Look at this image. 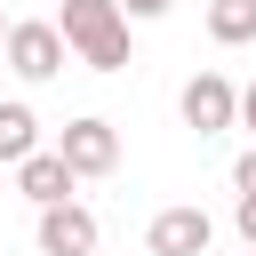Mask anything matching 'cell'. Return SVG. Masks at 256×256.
Returning a JSON list of instances; mask_svg holds the SVG:
<instances>
[{
  "label": "cell",
  "instance_id": "obj_2",
  "mask_svg": "<svg viewBox=\"0 0 256 256\" xmlns=\"http://www.w3.org/2000/svg\"><path fill=\"white\" fill-rule=\"evenodd\" d=\"M64 64H72V40H64L56 16H24V24H8V72H16L24 88L56 80Z\"/></svg>",
  "mask_w": 256,
  "mask_h": 256
},
{
  "label": "cell",
  "instance_id": "obj_4",
  "mask_svg": "<svg viewBox=\"0 0 256 256\" xmlns=\"http://www.w3.org/2000/svg\"><path fill=\"white\" fill-rule=\"evenodd\" d=\"M56 152L72 160V176H112V168H120V128L96 120V112H80V120H64Z\"/></svg>",
  "mask_w": 256,
  "mask_h": 256
},
{
  "label": "cell",
  "instance_id": "obj_5",
  "mask_svg": "<svg viewBox=\"0 0 256 256\" xmlns=\"http://www.w3.org/2000/svg\"><path fill=\"white\" fill-rule=\"evenodd\" d=\"M32 240H40V256H96V208H80V200H56V208H40V224H32Z\"/></svg>",
  "mask_w": 256,
  "mask_h": 256
},
{
  "label": "cell",
  "instance_id": "obj_11",
  "mask_svg": "<svg viewBox=\"0 0 256 256\" xmlns=\"http://www.w3.org/2000/svg\"><path fill=\"white\" fill-rule=\"evenodd\" d=\"M120 8H128V24H160V16L176 8V0H120Z\"/></svg>",
  "mask_w": 256,
  "mask_h": 256
},
{
  "label": "cell",
  "instance_id": "obj_10",
  "mask_svg": "<svg viewBox=\"0 0 256 256\" xmlns=\"http://www.w3.org/2000/svg\"><path fill=\"white\" fill-rule=\"evenodd\" d=\"M232 224H240V240L256 248V192H232Z\"/></svg>",
  "mask_w": 256,
  "mask_h": 256
},
{
  "label": "cell",
  "instance_id": "obj_13",
  "mask_svg": "<svg viewBox=\"0 0 256 256\" xmlns=\"http://www.w3.org/2000/svg\"><path fill=\"white\" fill-rule=\"evenodd\" d=\"M240 128H248V136H256V80H248V88H240Z\"/></svg>",
  "mask_w": 256,
  "mask_h": 256
},
{
  "label": "cell",
  "instance_id": "obj_8",
  "mask_svg": "<svg viewBox=\"0 0 256 256\" xmlns=\"http://www.w3.org/2000/svg\"><path fill=\"white\" fill-rule=\"evenodd\" d=\"M32 152H40V120H32L24 96H8V104H0V168H16V160H32Z\"/></svg>",
  "mask_w": 256,
  "mask_h": 256
},
{
  "label": "cell",
  "instance_id": "obj_15",
  "mask_svg": "<svg viewBox=\"0 0 256 256\" xmlns=\"http://www.w3.org/2000/svg\"><path fill=\"white\" fill-rule=\"evenodd\" d=\"M240 256H256V248H240Z\"/></svg>",
  "mask_w": 256,
  "mask_h": 256
},
{
  "label": "cell",
  "instance_id": "obj_1",
  "mask_svg": "<svg viewBox=\"0 0 256 256\" xmlns=\"http://www.w3.org/2000/svg\"><path fill=\"white\" fill-rule=\"evenodd\" d=\"M56 24L72 40V56L88 72H128L136 48H128V8L120 0H56Z\"/></svg>",
  "mask_w": 256,
  "mask_h": 256
},
{
  "label": "cell",
  "instance_id": "obj_3",
  "mask_svg": "<svg viewBox=\"0 0 256 256\" xmlns=\"http://www.w3.org/2000/svg\"><path fill=\"white\" fill-rule=\"evenodd\" d=\"M176 112H184V128H192V136H224V128L240 120V88H232L224 72H192V80H184V96H176Z\"/></svg>",
  "mask_w": 256,
  "mask_h": 256
},
{
  "label": "cell",
  "instance_id": "obj_12",
  "mask_svg": "<svg viewBox=\"0 0 256 256\" xmlns=\"http://www.w3.org/2000/svg\"><path fill=\"white\" fill-rule=\"evenodd\" d=\"M232 192H256V144H248V152L232 160Z\"/></svg>",
  "mask_w": 256,
  "mask_h": 256
},
{
  "label": "cell",
  "instance_id": "obj_6",
  "mask_svg": "<svg viewBox=\"0 0 256 256\" xmlns=\"http://www.w3.org/2000/svg\"><path fill=\"white\" fill-rule=\"evenodd\" d=\"M208 240H216V224H208V208H192V200H176V208H160V216L144 224V248H152V256H208Z\"/></svg>",
  "mask_w": 256,
  "mask_h": 256
},
{
  "label": "cell",
  "instance_id": "obj_9",
  "mask_svg": "<svg viewBox=\"0 0 256 256\" xmlns=\"http://www.w3.org/2000/svg\"><path fill=\"white\" fill-rule=\"evenodd\" d=\"M208 40L216 48H248L256 40V0H208Z\"/></svg>",
  "mask_w": 256,
  "mask_h": 256
},
{
  "label": "cell",
  "instance_id": "obj_14",
  "mask_svg": "<svg viewBox=\"0 0 256 256\" xmlns=\"http://www.w3.org/2000/svg\"><path fill=\"white\" fill-rule=\"evenodd\" d=\"M0 56H8V16H0Z\"/></svg>",
  "mask_w": 256,
  "mask_h": 256
},
{
  "label": "cell",
  "instance_id": "obj_7",
  "mask_svg": "<svg viewBox=\"0 0 256 256\" xmlns=\"http://www.w3.org/2000/svg\"><path fill=\"white\" fill-rule=\"evenodd\" d=\"M72 160L64 152H32V160H16V192L32 200V208H56V200H72Z\"/></svg>",
  "mask_w": 256,
  "mask_h": 256
}]
</instances>
